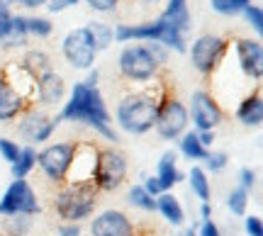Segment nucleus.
Returning <instances> with one entry per match:
<instances>
[{
    "instance_id": "nucleus-1",
    "label": "nucleus",
    "mask_w": 263,
    "mask_h": 236,
    "mask_svg": "<svg viewBox=\"0 0 263 236\" xmlns=\"http://www.w3.org/2000/svg\"><path fill=\"white\" fill-rule=\"evenodd\" d=\"M59 117L68 120V122L88 124L107 142H117V134L110 127L112 117L107 112V105H105L100 88H88L83 81L71 88V97H68V103H64V110Z\"/></svg>"
},
{
    "instance_id": "nucleus-2",
    "label": "nucleus",
    "mask_w": 263,
    "mask_h": 236,
    "mask_svg": "<svg viewBox=\"0 0 263 236\" xmlns=\"http://www.w3.org/2000/svg\"><path fill=\"white\" fill-rule=\"evenodd\" d=\"M168 90H159V88H146V90H132L117 103L115 117L117 124L122 127L127 134H146L154 129L156 117H159V107Z\"/></svg>"
},
{
    "instance_id": "nucleus-3",
    "label": "nucleus",
    "mask_w": 263,
    "mask_h": 236,
    "mask_svg": "<svg viewBox=\"0 0 263 236\" xmlns=\"http://www.w3.org/2000/svg\"><path fill=\"white\" fill-rule=\"evenodd\" d=\"M168 61V49L161 44H129L120 51L117 71L132 83H151L161 73V66Z\"/></svg>"
},
{
    "instance_id": "nucleus-4",
    "label": "nucleus",
    "mask_w": 263,
    "mask_h": 236,
    "mask_svg": "<svg viewBox=\"0 0 263 236\" xmlns=\"http://www.w3.org/2000/svg\"><path fill=\"white\" fill-rule=\"evenodd\" d=\"M112 39L120 44L127 42H146V44H161L166 49H173L178 54L188 51V42L185 37L176 32V29L166 25L161 17L151 19V22H139V25H115L112 27Z\"/></svg>"
},
{
    "instance_id": "nucleus-5",
    "label": "nucleus",
    "mask_w": 263,
    "mask_h": 236,
    "mask_svg": "<svg viewBox=\"0 0 263 236\" xmlns=\"http://www.w3.org/2000/svg\"><path fill=\"white\" fill-rule=\"evenodd\" d=\"M98 205V188L93 183H64L54 198V212L59 219L81 224L95 212Z\"/></svg>"
},
{
    "instance_id": "nucleus-6",
    "label": "nucleus",
    "mask_w": 263,
    "mask_h": 236,
    "mask_svg": "<svg viewBox=\"0 0 263 236\" xmlns=\"http://www.w3.org/2000/svg\"><path fill=\"white\" fill-rule=\"evenodd\" d=\"M227 51H229V42L224 37H219V34H200L193 42V47L188 49L190 64L202 76L215 73L219 64H222V58L227 56Z\"/></svg>"
},
{
    "instance_id": "nucleus-7",
    "label": "nucleus",
    "mask_w": 263,
    "mask_h": 236,
    "mask_svg": "<svg viewBox=\"0 0 263 236\" xmlns=\"http://www.w3.org/2000/svg\"><path fill=\"white\" fill-rule=\"evenodd\" d=\"M127 180V159L124 153L115 149H98V163H95V188L98 192H112Z\"/></svg>"
},
{
    "instance_id": "nucleus-8",
    "label": "nucleus",
    "mask_w": 263,
    "mask_h": 236,
    "mask_svg": "<svg viewBox=\"0 0 263 236\" xmlns=\"http://www.w3.org/2000/svg\"><path fill=\"white\" fill-rule=\"evenodd\" d=\"M61 54H64L66 64L76 71H90L98 58V49H95L93 39L88 34L85 27H76L61 42Z\"/></svg>"
},
{
    "instance_id": "nucleus-9",
    "label": "nucleus",
    "mask_w": 263,
    "mask_h": 236,
    "mask_svg": "<svg viewBox=\"0 0 263 236\" xmlns=\"http://www.w3.org/2000/svg\"><path fill=\"white\" fill-rule=\"evenodd\" d=\"M188 107L180 103L176 95H166L163 97V103L159 107V117H156V134H159L161 139H166V142H176L180 139L185 129H188Z\"/></svg>"
},
{
    "instance_id": "nucleus-10",
    "label": "nucleus",
    "mask_w": 263,
    "mask_h": 236,
    "mask_svg": "<svg viewBox=\"0 0 263 236\" xmlns=\"http://www.w3.org/2000/svg\"><path fill=\"white\" fill-rule=\"evenodd\" d=\"M73 151H76V142L49 144L47 149H42V151L37 153V166L42 168V173H44L51 183L64 185L66 173H68V168H71Z\"/></svg>"
},
{
    "instance_id": "nucleus-11",
    "label": "nucleus",
    "mask_w": 263,
    "mask_h": 236,
    "mask_svg": "<svg viewBox=\"0 0 263 236\" xmlns=\"http://www.w3.org/2000/svg\"><path fill=\"white\" fill-rule=\"evenodd\" d=\"M39 209L42 207H39L37 192L27 180H12L0 200V217H15V214L34 217L39 214Z\"/></svg>"
},
{
    "instance_id": "nucleus-12",
    "label": "nucleus",
    "mask_w": 263,
    "mask_h": 236,
    "mask_svg": "<svg viewBox=\"0 0 263 236\" xmlns=\"http://www.w3.org/2000/svg\"><path fill=\"white\" fill-rule=\"evenodd\" d=\"M190 114H193V124L195 132H215L224 120V112L212 95L207 90H195L190 97Z\"/></svg>"
},
{
    "instance_id": "nucleus-13",
    "label": "nucleus",
    "mask_w": 263,
    "mask_h": 236,
    "mask_svg": "<svg viewBox=\"0 0 263 236\" xmlns=\"http://www.w3.org/2000/svg\"><path fill=\"white\" fill-rule=\"evenodd\" d=\"M61 124V117H49L44 112H37V110H29L20 117V136L32 144H42L47 142L51 134L57 132V127Z\"/></svg>"
},
{
    "instance_id": "nucleus-14",
    "label": "nucleus",
    "mask_w": 263,
    "mask_h": 236,
    "mask_svg": "<svg viewBox=\"0 0 263 236\" xmlns=\"http://www.w3.org/2000/svg\"><path fill=\"white\" fill-rule=\"evenodd\" d=\"M95 163H98V146L90 142H76V151L71 159V168L66 173V183H93Z\"/></svg>"
},
{
    "instance_id": "nucleus-15",
    "label": "nucleus",
    "mask_w": 263,
    "mask_h": 236,
    "mask_svg": "<svg viewBox=\"0 0 263 236\" xmlns=\"http://www.w3.org/2000/svg\"><path fill=\"white\" fill-rule=\"evenodd\" d=\"M234 51H236V61L239 68L246 78L251 81H261L263 78V44L261 39H251V37H241L234 42Z\"/></svg>"
},
{
    "instance_id": "nucleus-16",
    "label": "nucleus",
    "mask_w": 263,
    "mask_h": 236,
    "mask_svg": "<svg viewBox=\"0 0 263 236\" xmlns=\"http://www.w3.org/2000/svg\"><path fill=\"white\" fill-rule=\"evenodd\" d=\"M93 236H139L132 219L120 209H105L90 222Z\"/></svg>"
},
{
    "instance_id": "nucleus-17",
    "label": "nucleus",
    "mask_w": 263,
    "mask_h": 236,
    "mask_svg": "<svg viewBox=\"0 0 263 236\" xmlns=\"http://www.w3.org/2000/svg\"><path fill=\"white\" fill-rule=\"evenodd\" d=\"M29 110H32V105L10 85V81L3 76V71H0V122L20 120V117L25 112H29Z\"/></svg>"
},
{
    "instance_id": "nucleus-18",
    "label": "nucleus",
    "mask_w": 263,
    "mask_h": 236,
    "mask_svg": "<svg viewBox=\"0 0 263 236\" xmlns=\"http://www.w3.org/2000/svg\"><path fill=\"white\" fill-rule=\"evenodd\" d=\"M64 95H66V83L54 68L47 71V73H42V76H37L34 103L44 105V107H54V105L64 103Z\"/></svg>"
},
{
    "instance_id": "nucleus-19",
    "label": "nucleus",
    "mask_w": 263,
    "mask_h": 236,
    "mask_svg": "<svg viewBox=\"0 0 263 236\" xmlns=\"http://www.w3.org/2000/svg\"><path fill=\"white\" fill-rule=\"evenodd\" d=\"M166 25H171V27L176 29V32H180L183 37L190 32V27H193V17H190V10H188V0H168L166 3V10L159 15Z\"/></svg>"
},
{
    "instance_id": "nucleus-20",
    "label": "nucleus",
    "mask_w": 263,
    "mask_h": 236,
    "mask_svg": "<svg viewBox=\"0 0 263 236\" xmlns=\"http://www.w3.org/2000/svg\"><path fill=\"white\" fill-rule=\"evenodd\" d=\"M236 120L244 124V127H258V124L263 122V97H261V90H258V88L239 103V107H236Z\"/></svg>"
},
{
    "instance_id": "nucleus-21",
    "label": "nucleus",
    "mask_w": 263,
    "mask_h": 236,
    "mask_svg": "<svg viewBox=\"0 0 263 236\" xmlns=\"http://www.w3.org/2000/svg\"><path fill=\"white\" fill-rule=\"evenodd\" d=\"M156 178H159L163 192H171L173 185H178L183 180V173L178 170V156L176 151H166L159 161V168H156Z\"/></svg>"
},
{
    "instance_id": "nucleus-22",
    "label": "nucleus",
    "mask_w": 263,
    "mask_h": 236,
    "mask_svg": "<svg viewBox=\"0 0 263 236\" xmlns=\"http://www.w3.org/2000/svg\"><path fill=\"white\" fill-rule=\"evenodd\" d=\"M156 212H161V217L166 219L168 224H173V227H180V224L185 222L183 205H180L178 198L171 195V192H161L159 198H156Z\"/></svg>"
},
{
    "instance_id": "nucleus-23",
    "label": "nucleus",
    "mask_w": 263,
    "mask_h": 236,
    "mask_svg": "<svg viewBox=\"0 0 263 236\" xmlns=\"http://www.w3.org/2000/svg\"><path fill=\"white\" fill-rule=\"evenodd\" d=\"M20 66L37 78V76H42V73L51 71V58H49V54L47 51H42V49H29V51H25V56H22V61H20Z\"/></svg>"
},
{
    "instance_id": "nucleus-24",
    "label": "nucleus",
    "mask_w": 263,
    "mask_h": 236,
    "mask_svg": "<svg viewBox=\"0 0 263 236\" xmlns=\"http://www.w3.org/2000/svg\"><path fill=\"white\" fill-rule=\"evenodd\" d=\"M27 15H12V27H10V34L5 37V42L0 44L3 49H22L29 42L27 34Z\"/></svg>"
},
{
    "instance_id": "nucleus-25",
    "label": "nucleus",
    "mask_w": 263,
    "mask_h": 236,
    "mask_svg": "<svg viewBox=\"0 0 263 236\" xmlns=\"http://www.w3.org/2000/svg\"><path fill=\"white\" fill-rule=\"evenodd\" d=\"M34 166H37V151H34V146H22L17 161L10 166V173H12L15 180H25L34 170Z\"/></svg>"
},
{
    "instance_id": "nucleus-26",
    "label": "nucleus",
    "mask_w": 263,
    "mask_h": 236,
    "mask_svg": "<svg viewBox=\"0 0 263 236\" xmlns=\"http://www.w3.org/2000/svg\"><path fill=\"white\" fill-rule=\"evenodd\" d=\"M190 178V190H193V195L197 200H202V202H210L212 198V188H210V180H207V170L200 168V166H193L188 173Z\"/></svg>"
},
{
    "instance_id": "nucleus-27",
    "label": "nucleus",
    "mask_w": 263,
    "mask_h": 236,
    "mask_svg": "<svg viewBox=\"0 0 263 236\" xmlns=\"http://www.w3.org/2000/svg\"><path fill=\"white\" fill-rule=\"evenodd\" d=\"M85 29H88V34H90V39H93L95 49H98V54L100 51H105V49H110V44H112V27L107 25V22H88L85 25Z\"/></svg>"
},
{
    "instance_id": "nucleus-28",
    "label": "nucleus",
    "mask_w": 263,
    "mask_h": 236,
    "mask_svg": "<svg viewBox=\"0 0 263 236\" xmlns=\"http://www.w3.org/2000/svg\"><path fill=\"white\" fill-rule=\"evenodd\" d=\"M178 146H180V153H183L188 161H205V156H207V149L197 142L195 132L183 134V136H180V142H178Z\"/></svg>"
},
{
    "instance_id": "nucleus-29",
    "label": "nucleus",
    "mask_w": 263,
    "mask_h": 236,
    "mask_svg": "<svg viewBox=\"0 0 263 236\" xmlns=\"http://www.w3.org/2000/svg\"><path fill=\"white\" fill-rule=\"evenodd\" d=\"M32 229V217L27 214H15V217H5L3 219V236H25Z\"/></svg>"
},
{
    "instance_id": "nucleus-30",
    "label": "nucleus",
    "mask_w": 263,
    "mask_h": 236,
    "mask_svg": "<svg viewBox=\"0 0 263 236\" xmlns=\"http://www.w3.org/2000/svg\"><path fill=\"white\" fill-rule=\"evenodd\" d=\"M27 19V34L29 37H37V39H47L51 37L54 32V25L49 17H42V15H32V17H25Z\"/></svg>"
},
{
    "instance_id": "nucleus-31",
    "label": "nucleus",
    "mask_w": 263,
    "mask_h": 236,
    "mask_svg": "<svg viewBox=\"0 0 263 236\" xmlns=\"http://www.w3.org/2000/svg\"><path fill=\"white\" fill-rule=\"evenodd\" d=\"M249 3H251V0H210V8L215 10L217 15L236 17V15H241V10H244Z\"/></svg>"
},
{
    "instance_id": "nucleus-32",
    "label": "nucleus",
    "mask_w": 263,
    "mask_h": 236,
    "mask_svg": "<svg viewBox=\"0 0 263 236\" xmlns=\"http://www.w3.org/2000/svg\"><path fill=\"white\" fill-rule=\"evenodd\" d=\"M129 205L144 209V212H156V198H151L141 185H132L129 188Z\"/></svg>"
},
{
    "instance_id": "nucleus-33",
    "label": "nucleus",
    "mask_w": 263,
    "mask_h": 236,
    "mask_svg": "<svg viewBox=\"0 0 263 236\" xmlns=\"http://www.w3.org/2000/svg\"><path fill=\"white\" fill-rule=\"evenodd\" d=\"M227 207L232 214L236 217H244L246 214V207H249V192L244 188H234L229 192V198H227Z\"/></svg>"
},
{
    "instance_id": "nucleus-34",
    "label": "nucleus",
    "mask_w": 263,
    "mask_h": 236,
    "mask_svg": "<svg viewBox=\"0 0 263 236\" xmlns=\"http://www.w3.org/2000/svg\"><path fill=\"white\" fill-rule=\"evenodd\" d=\"M241 15H244V19L249 22V27H251L256 34L261 37V34H263V10H261V5L249 3V5L241 10Z\"/></svg>"
},
{
    "instance_id": "nucleus-35",
    "label": "nucleus",
    "mask_w": 263,
    "mask_h": 236,
    "mask_svg": "<svg viewBox=\"0 0 263 236\" xmlns=\"http://www.w3.org/2000/svg\"><path fill=\"white\" fill-rule=\"evenodd\" d=\"M12 5L5 3V0H0V44L5 42V37L10 34V27H12Z\"/></svg>"
},
{
    "instance_id": "nucleus-36",
    "label": "nucleus",
    "mask_w": 263,
    "mask_h": 236,
    "mask_svg": "<svg viewBox=\"0 0 263 236\" xmlns=\"http://www.w3.org/2000/svg\"><path fill=\"white\" fill-rule=\"evenodd\" d=\"M227 163H229V156L224 151H207L205 156V168L212 170V173H219V170L227 168Z\"/></svg>"
},
{
    "instance_id": "nucleus-37",
    "label": "nucleus",
    "mask_w": 263,
    "mask_h": 236,
    "mask_svg": "<svg viewBox=\"0 0 263 236\" xmlns=\"http://www.w3.org/2000/svg\"><path fill=\"white\" fill-rule=\"evenodd\" d=\"M20 149H22V146H20L17 142H12V139H8V136H0V156L8 161L10 166L17 161Z\"/></svg>"
},
{
    "instance_id": "nucleus-38",
    "label": "nucleus",
    "mask_w": 263,
    "mask_h": 236,
    "mask_svg": "<svg viewBox=\"0 0 263 236\" xmlns=\"http://www.w3.org/2000/svg\"><path fill=\"white\" fill-rule=\"evenodd\" d=\"M85 3H88V8H90V10L107 15V12H115V10H117V5H120L122 0H85Z\"/></svg>"
},
{
    "instance_id": "nucleus-39",
    "label": "nucleus",
    "mask_w": 263,
    "mask_h": 236,
    "mask_svg": "<svg viewBox=\"0 0 263 236\" xmlns=\"http://www.w3.org/2000/svg\"><path fill=\"white\" fill-rule=\"evenodd\" d=\"M244 231H246V236H263V222H261V217H256V214L246 217L244 219Z\"/></svg>"
},
{
    "instance_id": "nucleus-40",
    "label": "nucleus",
    "mask_w": 263,
    "mask_h": 236,
    "mask_svg": "<svg viewBox=\"0 0 263 236\" xmlns=\"http://www.w3.org/2000/svg\"><path fill=\"white\" fill-rule=\"evenodd\" d=\"M239 183H241L239 188H244L246 192H249V190H254L256 188V173L251 168H241L239 170Z\"/></svg>"
},
{
    "instance_id": "nucleus-41",
    "label": "nucleus",
    "mask_w": 263,
    "mask_h": 236,
    "mask_svg": "<svg viewBox=\"0 0 263 236\" xmlns=\"http://www.w3.org/2000/svg\"><path fill=\"white\" fill-rule=\"evenodd\" d=\"M141 188L146 190L151 198H159L161 192H163V188H161V183H159V178H156V175H149V178L144 180V185H141Z\"/></svg>"
},
{
    "instance_id": "nucleus-42",
    "label": "nucleus",
    "mask_w": 263,
    "mask_h": 236,
    "mask_svg": "<svg viewBox=\"0 0 263 236\" xmlns=\"http://www.w3.org/2000/svg\"><path fill=\"white\" fill-rule=\"evenodd\" d=\"M73 5H78V0H49L47 3L49 12H64V10L73 8Z\"/></svg>"
},
{
    "instance_id": "nucleus-43",
    "label": "nucleus",
    "mask_w": 263,
    "mask_h": 236,
    "mask_svg": "<svg viewBox=\"0 0 263 236\" xmlns=\"http://www.w3.org/2000/svg\"><path fill=\"white\" fill-rule=\"evenodd\" d=\"M197 236H222V231H219V227H217L212 219H207V222H202V224H200Z\"/></svg>"
},
{
    "instance_id": "nucleus-44",
    "label": "nucleus",
    "mask_w": 263,
    "mask_h": 236,
    "mask_svg": "<svg viewBox=\"0 0 263 236\" xmlns=\"http://www.w3.org/2000/svg\"><path fill=\"white\" fill-rule=\"evenodd\" d=\"M81 224H71V222H64L59 224V236H81Z\"/></svg>"
},
{
    "instance_id": "nucleus-45",
    "label": "nucleus",
    "mask_w": 263,
    "mask_h": 236,
    "mask_svg": "<svg viewBox=\"0 0 263 236\" xmlns=\"http://www.w3.org/2000/svg\"><path fill=\"white\" fill-rule=\"evenodd\" d=\"M195 134H197V142H200V144H202V146L207 149V151H210V146L215 144L217 134H215V132H195Z\"/></svg>"
},
{
    "instance_id": "nucleus-46",
    "label": "nucleus",
    "mask_w": 263,
    "mask_h": 236,
    "mask_svg": "<svg viewBox=\"0 0 263 236\" xmlns=\"http://www.w3.org/2000/svg\"><path fill=\"white\" fill-rule=\"evenodd\" d=\"M17 5H22L25 10H39V8H44L49 0H15Z\"/></svg>"
},
{
    "instance_id": "nucleus-47",
    "label": "nucleus",
    "mask_w": 263,
    "mask_h": 236,
    "mask_svg": "<svg viewBox=\"0 0 263 236\" xmlns=\"http://www.w3.org/2000/svg\"><path fill=\"white\" fill-rule=\"evenodd\" d=\"M200 214H202V222L212 217V207H210V202H202V207H200Z\"/></svg>"
},
{
    "instance_id": "nucleus-48",
    "label": "nucleus",
    "mask_w": 263,
    "mask_h": 236,
    "mask_svg": "<svg viewBox=\"0 0 263 236\" xmlns=\"http://www.w3.org/2000/svg\"><path fill=\"white\" fill-rule=\"evenodd\" d=\"M183 236H197V231H195V229H188V231H185Z\"/></svg>"
},
{
    "instance_id": "nucleus-49",
    "label": "nucleus",
    "mask_w": 263,
    "mask_h": 236,
    "mask_svg": "<svg viewBox=\"0 0 263 236\" xmlns=\"http://www.w3.org/2000/svg\"><path fill=\"white\" fill-rule=\"evenodd\" d=\"M141 3H146V5H156L159 0H141Z\"/></svg>"
},
{
    "instance_id": "nucleus-50",
    "label": "nucleus",
    "mask_w": 263,
    "mask_h": 236,
    "mask_svg": "<svg viewBox=\"0 0 263 236\" xmlns=\"http://www.w3.org/2000/svg\"><path fill=\"white\" fill-rule=\"evenodd\" d=\"M0 236H3V231H0Z\"/></svg>"
}]
</instances>
